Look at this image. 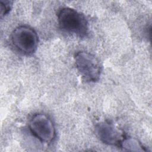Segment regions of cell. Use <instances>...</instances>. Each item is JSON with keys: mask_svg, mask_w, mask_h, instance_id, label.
Wrapping results in <instances>:
<instances>
[{"mask_svg": "<svg viewBox=\"0 0 152 152\" xmlns=\"http://www.w3.org/2000/svg\"><path fill=\"white\" fill-rule=\"evenodd\" d=\"M1 17L2 18L4 16L7 15L11 10L12 5V2L10 1H1Z\"/></svg>", "mask_w": 152, "mask_h": 152, "instance_id": "obj_7", "label": "cell"}, {"mask_svg": "<svg viewBox=\"0 0 152 152\" xmlns=\"http://www.w3.org/2000/svg\"><path fill=\"white\" fill-rule=\"evenodd\" d=\"M95 132L101 141L110 145L120 147L125 137L122 131L107 121L97 123L95 126Z\"/></svg>", "mask_w": 152, "mask_h": 152, "instance_id": "obj_5", "label": "cell"}, {"mask_svg": "<svg viewBox=\"0 0 152 152\" xmlns=\"http://www.w3.org/2000/svg\"><path fill=\"white\" fill-rule=\"evenodd\" d=\"M74 61L76 68L84 81L95 83L99 80L102 66L94 55L86 51H80L75 53Z\"/></svg>", "mask_w": 152, "mask_h": 152, "instance_id": "obj_2", "label": "cell"}, {"mask_svg": "<svg viewBox=\"0 0 152 152\" xmlns=\"http://www.w3.org/2000/svg\"><path fill=\"white\" fill-rule=\"evenodd\" d=\"M60 28L66 33L83 37L88 30V23L85 15L70 7H64L58 14Z\"/></svg>", "mask_w": 152, "mask_h": 152, "instance_id": "obj_1", "label": "cell"}, {"mask_svg": "<svg viewBox=\"0 0 152 152\" xmlns=\"http://www.w3.org/2000/svg\"><path fill=\"white\" fill-rule=\"evenodd\" d=\"M11 40L18 51L23 54L30 55L37 50L39 37L33 28L23 25L17 27L12 31Z\"/></svg>", "mask_w": 152, "mask_h": 152, "instance_id": "obj_3", "label": "cell"}, {"mask_svg": "<svg viewBox=\"0 0 152 152\" xmlns=\"http://www.w3.org/2000/svg\"><path fill=\"white\" fill-rule=\"evenodd\" d=\"M28 127L31 134L40 141L50 143L55 138L56 131L51 119L44 113H36L30 119Z\"/></svg>", "mask_w": 152, "mask_h": 152, "instance_id": "obj_4", "label": "cell"}, {"mask_svg": "<svg viewBox=\"0 0 152 152\" xmlns=\"http://www.w3.org/2000/svg\"><path fill=\"white\" fill-rule=\"evenodd\" d=\"M120 147L128 151H144L147 150L140 142L134 138L125 137L120 145Z\"/></svg>", "mask_w": 152, "mask_h": 152, "instance_id": "obj_6", "label": "cell"}]
</instances>
